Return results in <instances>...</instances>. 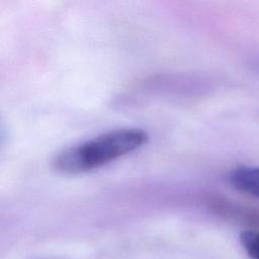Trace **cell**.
<instances>
[{
	"label": "cell",
	"mask_w": 259,
	"mask_h": 259,
	"mask_svg": "<svg viewBox=\"0 0 259 259\" xmlns=\"http://www.w3.org/2000/svg\"><path fill=\"white\" fill-rule=\"evenodd\" d=\"M148 134L137 127L117 128L68 148L53 160V168L63 174H78L99 168L141 148Z\"/></svg>",
	"instance_id": "obj_1"
},
{
	"label": "cell",
	"mask_w": 259,
	"mask_h": 259,
	"mask_svg": "<svg viewBox=\"0 0 259 259\" xmlns=\"http://www.w3.org/2000/svg\"><path fill=\"white\" fill-rule=\"evenodd\" d=\"M240 243L252 259H259V231H244L240 235Z\"/></svg>",
	"instance_id": "obj_3"
},
{
	"label": "cell",
	"mask_w": 259,
	"mask_h": 259,
	"mask_svg": "<svg viewBox=\"0 0 259 259\" xmlns=\"http://www.w3.org/2000/svg\"><path fill=\"white\" fill-rule=\"evenodd\" d=\"M230 184L243 193L259 198V166H240L229 174Z\"/></svg>",
	"instance_id": "obj_2"
}]
</instances>
